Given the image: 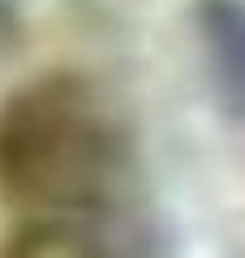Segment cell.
Returning a JSON list of instances; mask_svg holds the SVG:
<instances>
[{"label":"cell","mask_w":245,"mask_h":258,"mask_svg":"<svg viewBox=\"0 0 245 258\" xmlns=\"http://www.w3.org/2000/svg\"><path fill=\"white\" fill-rule=\"evenodd\" d=\"M129 147L95 91L43 78L0 112V189L30 215H120Z\"/></svg>","instance_id":"1"},{"label":"cell","mask_w":245,"mask_h":258,"mask_svg":"<svg viewBox=\"0 0 245 258\" xmlns=\"http://www.w3.org/2000/svg\"><path fill=\"white\" fill-rule=\"evenodd\" d=\"M198 39L219 108L245 120V0H198Z\"/></svg>","instance_id":"2"}]
</instances>
